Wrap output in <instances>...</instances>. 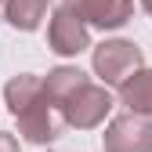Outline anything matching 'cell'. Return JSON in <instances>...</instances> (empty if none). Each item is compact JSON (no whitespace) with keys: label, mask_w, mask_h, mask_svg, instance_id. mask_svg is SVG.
<instances>
[{"label":"cell","mask_w":152,"mask_h":152,"mask_svg":"<svg viewBox=\"0 0 152 152\" xmlns=\"http://www.w3.org/2000/svg\"><path fill=\"white\" fill-rule=\"evenodd\" d=\"M51 102H54V112L65 127H76V130H94L112 109V94L105 91V83H94L83 69L76 65H58L47 72L44 80Z\"/></svg>","instance_id":"6da1fadb"},{"label":"cell","mask_w":152,"mask_h":152,"mask_svg":"<svg viewBox=\"0 0 152 152\" xmlns=\"http://www.w3.org/2000/svg\"><path fill=\"white\" fill-rule=\"evenodd\" d=\"M4 98H7L11 116L18 120V134L26 141H33V145L58 141L65 123L54 120V102H51V94H47L40 76H33V72L11 76L7 87H4Z\"/></svg>","instance_id":"7a4b0ae2"},{"label":"cell","mask_w":152,"mask_h":152,"mask_svg":"<svg viewBox=\"0 0 152 152\" xmlns=\"http://www.w3.org/2000/svg\"><path fill=\"white\" fill-rule=\"evenodd\" d=\"M94 72L105 87H123L134 72L145 69V54L134 40H105L94 47Z\"/></svg>","instance_id":"3957f363"},{"label":"cell","mask_w":152,"mask_h":152,"mask_svg":"<svg viewBox=\"0 0 152 152\" xmlns=\"http://www.w3.org/2000/svg\"><path fill=\"white\" fill-rule=\"evenodd\" d=\"M47 47L62 58H72L91 47V29L83 26L80 15H72L65 4H58L51 11V22H47Z\"/></svg>","instance_id":"277c9868"},{"label":"cell","mask_w":152,"mask_h":152,"mask_svg":"<svg viewBox=\"0 0 152 152\" xmlns=\"http://www.w3.org/2000/svg\"><path fill=\"white\" fill-rule=\"evenodd\" d=\"M105 152H152V120L123 112L105 127Z\"/></svg>","instance_id":"5b68a950"},{"label":"cell","mask_w":152,"mask_h":152,"mask_svg":"<svg viewBox=\"0 0 152 152\" xmlns=\"http://www.w3.org/2000/svg\"><path fill=\"white\" fill-rule=\"evenodd\" d=\"M62 4L80 15L87 29H120L134 15V0H62Z\"/></svg>","instance_id":"8992f818"},{"label":"cell","mask_w":152,"mask_h":152,"mask_svg":"<svg viewBox=\"0 0 152 152\" xmlns=\"http://www.w3.org/2000/svg\"><path fill=\"white\" fill-rule=\"evenodd\" d=\"M120 102L127 105V112L152 120V69H141V72L130 76L120 87Z\"/></svg>","instance_id":"52a82bcc"},{"label":"cell","mask_w":152,"mask_h":152,"mask_svg":"<svg viewBox=\"0 0 152 152\" xmlns=\"http://www.w3.org/2000/svg\"><path fill=\"white\" fill-rule=\"evenodd\" d=\"M47 7H51V0H4V18H7V26L33 33V29H40Z\"/></svg>","instance_id":"ba28073f"},{"label":"cell","mask_w":152,"mask_h":152,"mask_svg":"<svg viewBox=\"0 0 152 152\" xmlns=\"http://www.w3.org/2000/svg\"><path fill=\"white\" fill-rule=\"evenodd\" d=\"M0 152H18V138L7 134V130H0Z\"/></svg>","instance_id":"9c48e42d"},{"label":"cell","mask_w":152,"mask_h":152,"mask_svg":"<svg viewBox=\"0 0 152 152\" xmlns=\"http://www.w3.org/2000/svg\"><path fill=\"white\" fill-rule=\"evenodd\" d=\"M141 7L148 11V18H152V0H141Z\"/></svg>","instance_id":"30bf717a"},{"label":"cell","mask_w":152,"mask_h":152,"mask_svg":"<svg viewBox=\"0 0 152 152\" xmlns=\"http://www.w3.org/2000/svg\"><path fill=\"white\" fill-rule=\"evenodd\" d=\"M0 4H4V0H0Z\"/></svg>","instance_id":"8fae6325"}]
</instances>
